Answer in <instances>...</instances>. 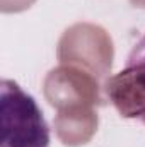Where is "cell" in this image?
Instances as JSON below:
<instances>
[{
    "instance_id": "1",
    "label": "cell",
    "mask_w": 145,
    "mask_h": 147,
    "mask_svg": "<svg viewBox=\"0 0 145 147\" xmlns=\"http://www.w3.org/2000/svg\"><path fill=\"white\" fill-rule=\"evenodd\" d=\"M50 127L36 99L15 80L0 82V147H50Z\"/></svg>"
},
{
    "instance_id": "2",
    "label": "cell",
    "mask_w": 145,
    "mask_h": 147,
    "mask_svg": "<svg viewBox=\"0 0 145 147\" xmlns=\"http://www.w3.org/2000/svg\"><path fill=\"white\" fill-rule=\"evenodd\" d=\"M109 101L123 118L145 125V33L130 50L123 69L106 84Z\"/></svg>"
}]
</instances>
